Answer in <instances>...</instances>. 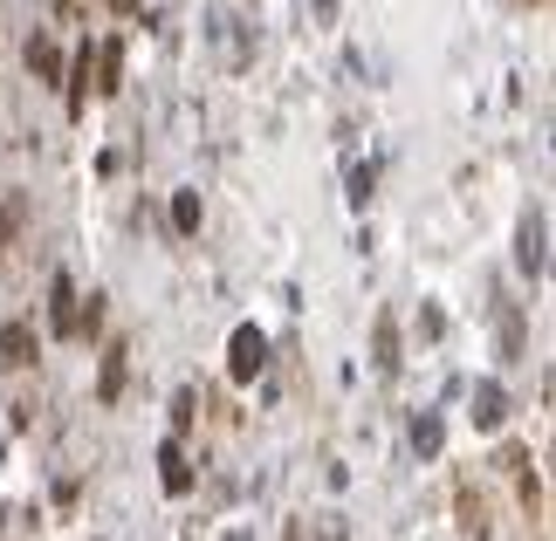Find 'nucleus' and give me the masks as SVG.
<instances>
[{
	"instance_id": "nucleus-1",
	"label": "nucleus",
	"mask_w": 556,
	"mask_h": 541,
	"mask_svg": "<svg viewBox=\"0 0 556 541\" xmlns=\"http://www.w3.org/2000/svg\"><path fill=\"white\" fill-rule=\"evenodd\" d=\"M117 82H124V41L103 35L97 41V62H90V90L97 96H117Z\"/></svg>"
},
{
	"instance_id": "nucleus-2",
	"label": "nucleus",
	"mask_w": 556,
	"mask_h": 541,
	"mask_svg": "<svg viewBox=\"0 0 556 541\" xmlns=\"http://www.w3.org/2000/svg\"><path fill=\"white\" fill-rule=\"evenodd\" d=\"M76 301H83V295H76V281H70V274H55V281H49V330H55L62 343H76Z\"/></svg>"
},
{
	"instance_id": "nucleus-3",
	"label": "nucleus",
	"mask_w": 556,
	"mask_h": 541,
	"mask_svg": "<svg viewBox=\"0 0 556 541\" xmlns=\"http://www.w3.org/2000/svg\"><path fill=\"white\" fill-rule=\"evenodd\" d=\"M35 357H41L35 322H8V330H0V363H8V371H28Z\"/></svg>"
},
{
	"instance_id": "nucleus-4",
	"label": "nucleus",
	"mask_w": 556,
	"mask_h": 541,
	"mask_svg": "<svg viewBox=\"0 0 556 541\" xmlns=\"http://www.w3.org/2000/svg\"><path fill=\"white\" fill-rule=\"evenodd\" d=\"M90 62H97V49L83 41V49H76V62L62 69V96H70V117H83V111H90Z\"/></svg>"
},
{
	"instance_id": "nucleus-5",
	"label": "nucleus",
	"mask_w": 556,
	"mask_h": 541,
	"mask_svg": "<svg viewBox=\"0 0 556 541\" xmlns=\"http://www.w3.org/2000/svg\"><path fill=\"white\" fill-rule=\"evenodd\" d=\"M262 363H268V336H262V330H233V357H227V371L248 384L254 371H262Z\"/></svg>"
},
{
	"instance_id": "nucleus-6",
	"label": "nucleus",
	"mask_w": 556,
	"mask_h": 541,
	"mask_svg": "<svg viewBox=\"0 0 556 541\" xmlns=\"http://www.w3.org/2000/svg\"><path fill=\"white\" fill-rule=\"evenodd\" d=\"M21 227H28V199H21V192H8V199H0V261H8V254H14Z\"/></svg>"
},
{
	"instance_id": "nucleus-7",
	"label": "nucleus",
	"mask_w": 556,
	"mask_h": 541,
	"mask_svg": "<svg viewBox=\"0 0 556 541\" xmlns=\"http://www.w3.org/2000/svg\"><path fill=\"white\" fill-rule=\"evenodd\" d=\"M28 69L41 76V82H62V49L49 35H28Z\"/></svg>"
},
{
	"instance_id": "nucleus-8",
	"label": "nucleus",
	"mask_w": 556,
	"mask_h": 541,
	"mask_svg": "<svg viewBox=\"0 0 556 541\" xmlns=\"http://www.w3.org/2000/svg\"><path fill=\"white\" fill-rule=\"evenodd\" d=\"M124 391V343H111V350H103V377H97V398L111 404Z\"/></svg>"
},
{
	"instance_id": "nucleus-9",
	"label": "nucleus",
	"mask_w": 556,
	"mask_h": 541,
	"mask_svg": "<svg viewBox=\"0 0 556 541\" xmlns=\"http://www.w3.org/2000/svg\"><path fill=\"white\" fill-rule=\"evenodd\" d=\"M103 336V295H83L76 301V343H97Z\"/></svg>"
},
{
	"instance_id": "nucleus-10",
	"label": "nucleus",
	"mask_w": 556,
	"mask_h": 541,
	"mask_svg": "<svg viewBox=\"0 0 556 541\" xmlns=\"http://www.w3.org/2000/svg\"><path fill=\"white\" fill-rule=\"evenodd\" d=\"M173 227L179 233H200V192H173Z\"/></svg>"
},
{
	"instance_id": "nucleus-11",
	"label": "nucleus",
	"mask_w": 556,
	"mask_h": 541,
	"mask_svg": "<svg viewBox=\"0 0 556 541\" xmlns=\"http://www.w3.org/2000/svg\"><path fill=\"white\" fill-rule=\"evenodd\" d=\"M159 466H165V487H173V493L192 487V473H186V460H179V446H165V460H159Z\"/></svg>"
}]
</instances>
